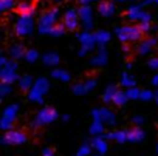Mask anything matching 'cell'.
Here are the masks:
<instances>
[{"mask_svg": "<svg viewBox=\"0 0 158 156\" xmlns=\"http://www.w3.org/2000/svg\"><path fill=\"white\" fill-rule=\"evenodd\" d=\"M8 142H14V144H20V142H23V141H27V136L22 133V131H17V130H14V131H10L8 134H6V138H5Z\"/></svg>", "mask_w": 158, "mask_h": 156, "instance_id": "6da1fadb", "label": "cell"}, {"mask_svg": "<svg viewBox=\"0 0 158 156\" xmlns=\"http://www.w3.org/2000/svg\"><path fill=\"white\" fill-rule=\"evenodd\" d=\"M99 11H101L102 14H106V16H107L110 11H113V6H112L110 3H102V5H101V8H99Z\"/></svg>", "mask_w": 158, "mask_h": 156, "instance_id": "7a4b0ae2", "label": "cell"}, {"mask_svg": "<svg viewBox=\"0 0 158 156\" xmlns=\"http://www.w3.org/2000/svg\"><path fill=\"white\" fill-rule=\"evenodd\" d=\"M13 5V0H2V8L3 10H6L8 6H11Z\"/></svg>", "mask_w": 158, "mask_h": 156, "instance_id": "3957f363", "label": "cell"}, {"mask_svg": "<svg viewBox=\"0 0 158 156\" xmlns=\"http://www.w3.org/2000/svg\"><path fill=\"white\" fill-rule=\"evenodd\" d=\"M20 10H22V11H27V13H31V8H30L28 5H25V6H20Z\"/></svg>", "mask_w": 158, "mask_h": 156, "instance_id": "277c9868", "label": "cell"}]
</instances>
